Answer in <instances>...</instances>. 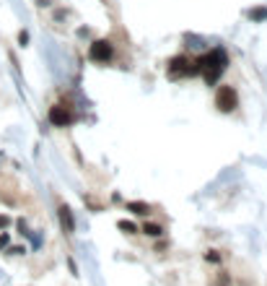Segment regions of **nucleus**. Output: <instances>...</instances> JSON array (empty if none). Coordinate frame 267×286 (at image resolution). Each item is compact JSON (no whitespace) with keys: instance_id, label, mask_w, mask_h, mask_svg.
I'll return each mask as SVG.
<instances>
[{"instance_id":"f257e3e1","label":"nucleus","mask_w":267,"mask_h":286,"mask_svg":"<svg viewBox=\"0 0 267 286\" xmlns=\"http://www.w3.org/2000/svg\"><path fill=\"white\" fill-rule=\"evenodd\" d=\"M226 65H228V55L223 50H210L202 60H197V73H202L205 81L215 84V78L226 71Z\"/></svg>"},{"instance_id":"20e7f679","label":"nucleus","mask_w":267,"mask_h":286,"mask_svg":"<svg viewBox=\"0 0 267 286\" xmlns=\"http://www.w3.org/2000/svg\"><path fill=\"white\" fill-rule=\"evenodd\" d=\"M50 122L55 125V128H67V125L73 122V112L67 107H63V104H55L50 109Z\"/></svg>"},{"instance_id":"6e6552de","label":"nucleus","mask_w":267,"mask_h":286,"mask_svg":"<svg viewBox=\"0 0 267 286\" xmlns=\"http://www.w3.org/2000/svg\"><path fill=\"white\" fill-rule=\"evenodd\" d=\"M127 211H133V213H140V216H145V213H150V208L145 203H137V200H133V203H127Z\"/></svg>"},{"instance_id":"4468645a","label":"nucleus","mask_w":267,"mask_h":286,"mask_svg":"<svg viewBox=\"0 0 267 286\" xmlns=\"http://www.w3.org/2000/svg\"><path fill=\"white\" fill-rule=\"evenodd\" d=\"M218 286H223V284H218Z\"/></svg>"},{"instance_id":"1a4fd4ad","label":"nucleus","mask_w":267,"mask_h":286,"mask_svg":"<svg viewBox=\"0 0 267 286\" xmlns=\"http://www.w3.org/2000/svg\"><path fill=\"white\" fill-rule=\"evenodd\" d=\"M120 229H122L125 234H135V232H137V226H135L133 221H120Z\"/></svg>"},{"instance_id":"ddd939ff","label":"nucleus","mask_w":267,"mask_h":286,"mask_svg":"<svg viewBox=\"0 0 267 286\" xmlns=\"http://www.w3.org/2000/svg\"><path fill=\"white\" fill-rule=\"evenodd\" d=\"M8 245V234H0V250H3Z\"/></svg>"},{"instance_id":"9b49d317","label":"nucleus","mask_w":267,"mask_h":286,"mask_svg":"<svg viewBox=\"0 0 267 286\" xmlns=\"http://www.w3.org/2000/svg\"><path fill=\"white\" fill-rule=\"evenodd\" d=\"M205 260L207 263H220V253H218V250H210V253L205 255Z\"/></svg>"},{"instance_id":"f03ea898","label":"nucleus","mask_w":267,"mask_h":286,"mask_svg":"<svg viewBox=\"0 0 267 286\" xmlns=\"http://www.w3.org/2000/svg\"><path fill=\"white\" fill-rule=\"evenodd\" d=\"M215 107L220 112H234L239 107V94L234 86H220L215 91Z\"/></svg>"},{"instance_id":"423d86ee","label":"nucleus","mask_w":267,"mask_h":286,"mask_svg":"<svg viewBox=\"0 0 267 286\" xmlns=\"http://www.w3.org/2000/svg\"><path fill=\"white\" fill-rule=\"evenodd\" d=\"M57 216H60L63 232H65V234H73V232H75V219H73V211L67 208V205H60V211H57Z\"/></svg>"},{"instance_id":"9d476101","label":"nucleus","mask_w":267,"mask_h":286,"mask_svg":"<svg viewBox=\"0 0 267 286\" xmlns=\"http://www.w3.org/2000/svg\"><path fill=\"white\" fill-rule=\"evenodd\" d=\"M252 21H260V18H267V8H254L252 13H249Z\"/></svg>"},{"instance_id":"f8f14e48","label":"nucleus","mask_w":267,"mask_h":286,"mask_svg":"<svg viewBox=\"0 0 267 286\" xmlns=\"http://www.w3.org/2000/svg\"><path fill=\"white\" fill-rule=\"evenodd\" d=\"M10 226V219H8V216H3V213H0V229H8Z\"/></svg>"},{"instance_id":"39448f33","label":"nucleus","mask_w":267,"mask_h":286,"mask_svg":"<svg viewBox=\"0 0 267 286\" xmlns=\"http://www.w3.org/2000/svg\"><path fill=\"white\" fill-rule=\"evenodd\" d=\"M190 65V60H187V57H171V63H169V73L171 76H192V68H187Z\"/></svg>"},{"instance_id":"0eeeda50","label":"nucleus","mask_w":267,"mask_h":286,"mask_svg":"<svg viewBox=\"0 0 267 286\" xmlns=\"http://www.w3.org/2000/svg\"><path fill=\"white\" fill-rule=\"evenodd\" d=\"M143 232H145L148 237H161V234H164V226L156 224V221H148V224L143 226Z\"/></svg>"},{"instance_id":"7ed1b4c3","label":"nucleus","mask_w":267,"mask_h":286,"mask_svg":"<svg viewBox=\"0 0 267 286\" xmlns=\"http://www.w3.org/2000/svg\"><path fill=\"white\" fill-rule=\"evenodd\" d=\"M91 60H96V63H109L112 57H114V47L107 42V39H99V42H94L91 44Z\"/></svg>"}]
</instances>
